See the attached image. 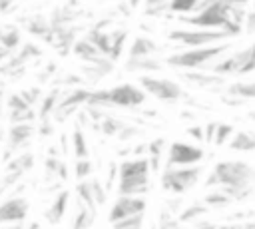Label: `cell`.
<instances>
[{
	"instance_id": "obj_1",
	"label": "cell",
	"mask_w": 255,
	"mask_h": 229,
	"mask_svg": "<svg viewBox=\"0 0 255 229\" xmlns=\"http://www.w3.org/2000/svg\"><path fill=\"white\" fill-rule=\"evenodd\" d=\"M181 22L197 28H221L231 32L233 36L243 32V24H239L233 18V12L227 0H201L195 14L181 16Z\"/></svg>"
},
{
	"instance_id": "obj_2",
	"label": "cell",
	"mask_w": 255,
	"mask_h": 229,
	"mask_svg": "<svg viewBox=\"0 0 255 229\" xmlns=\"http://www.w3.org/2000/svg\"><path fill=\"white\" fill-rule=\"evenodd\" d=\"M207 187H249L255 185V167L247 161H217L205 181Z\"/></svg>"
},
{
	"instance_id": "obj_3",
	"label": "cell",
	"mask_w": 255,
	"mask_h": 229,
	"mask_svg": "<svg viewBox=\"0 0 255 229\" xmlns=\"http://www.w3.org/2000/svg\"><path fill=\"white\" fill-rule=\"evenodd\" d=\"M231 48L229 42H217V44H207V46H195V48H189L185 52H177V54H171L167 56L163 62L167 66H173V68H185V70H197V68H207L211 62H215L217 58H221L227 50Z\"/></svg>"
},
{
	"instance_id": "obj_4",
	"label": "cell",
	"mask_w": 255,
	"mask_h": 229,
	"mask_svg": "<svg viewBox=\"0 0 255 229\" xmlns=\"http://www.w3.org/2000/svg\"><path fill=\"white\" fill-rule=\"evenodd\" d=\"M145 102V92L131 84H122L112 90H96L92 92L88 106L94 108H106V106H122V108H133Z\"/></svg>"
},
{
	"instance_id": "obj_5",
	"label": "cell",
	"mask_w": 255,
	"mask_h": 229,
	"mask_svg": "<svg viewBox=\"0 0 255 229\" xmlns=\"http://www.w3.org/2000/svg\"><path fill=\"white\" fill-rule=\"evenodd\" d=\"M201 167L195 163L191 167H177V165H165L161 173V187L171 193H185L191 187L197 185L201 177Z\"/></svg>"
},
{
	"instance_id": "obj_6",
	"label": "cell",
	"mask_w": 255,
	"mask_h": 229,
	"mask_svg": "<svg viewBox=\"0 0 255 229\" xmlns=\"http://www.w3.org/2000/svg\"><path fill=\"white\" fill-rule=\"evenodd\" d=\"M205 70H211L215 74H221V76H229V74H249V72H255V42L239 52H233L231 56H225L221 58L219 62H213L209 64Z\"/></svg>"
},
{
	"instance_id": "obj_7",
	"label": "cell",
	"mask_w": 255,
	"mask_h": 229,
	"mask_svg": "<svg viewBox=\"0 0 255 229\" xmlns=\"http://www.w3.org/2000/svg\"><path fill=\"white\" fill-rule=\"evenodd\" d=\"M233 34L221 28H197L195 30H171L167 34L169 40L187 46V48H195V46H207V44H217L219 40L231 38Z\"/></svg>"
},
{
	"instance_id": "obj_8",
	"label": "cell",
	"mask_w": 255,
	"mask_h": 229,
	"mask_svg": "<svg viewBox=\"0 0 255 229\" xmlns=\"http://www.w3.org/2000/svg\"><path fill=\"white\" fill-rule=\"evenodd\" d=\"M139 86L161 102H177L179 98H183V88L177 82L167 80V78L139 76Z\"/></svg>"
},
{
	"instance_id": "obj_9",
	"label": "cell",
	"mask_w": 255,
	"mask_h": 229,
	"mask_svg": "<svg viewBox=\"0 0 255 229\" xmlns=\"http://www.w3.org/2000/svg\"><path fill=\"white\" fill-rule=\"evenodd\" d=\"M205 151L199 145L173 141L167 149V165H195L203 159Z\"/></svg>"
},
{
	"instance_id": "obj_10",
	"label": "cell",
	"mask_w": 255,
	"mask_h": 229,
	"mask_svg": "<svg viewBox=\"0 0 255 229\" xmlns=\"http://www.w3.org/2000/svg\"><path fill=\"white\" fill-rule=\"evenodd\" d=\"M145 211V201L139 197V195H120L110 211V223L114 225L116 221L124 219V217H129V215H135V213H143Z\"/></svg>"
},
{
	"instance_id": "obj_11",
	"label": "cell",
	"mask_w": 255,
	"mask_h": 229,
	"mask_svg": "<svg viewBox=\"0 0 255 229\" xmlns=\"http://www.w3.org/2000/svg\"><path fill=\"white\" fill-rule=\"evenodd\" d=\"M28 213V201L24 197H12L0 205V223L4 221H22Z\"/></svg>"
},
{
	"instance_id": "obj_12",
	"label": "cell",
	"mask_w": 255,
	"mask_h": 229,
	"mask_svg": "<svg viewBox=\"0 0 255 229\" xmlns=\"http://www.w3.org/2000/svg\"><path fill=\"white\" fill-rule=\"evenodd\" d=\"M151 171V165H149V159L145 157H139V159H126L118 165V175L120 179L124 177H137V175H149Z\"/></svg>"
},
{
	"instance_id": "obj_13",
	"label": "cell",
	"mask_w": 255,
	"mask_h": 229,
	"mask_svg": "<svg viewBox=\"0 0 255 229\" xmlns=\"http://www.w3.org/2000/svg\"><path fill=\"white\" fill-rule=\"evenodd\" d=\"M120 195H143L149 191V175H137V177H124L118 185Z\"/></svg>"
},
{
	"instance_id": "obj_14",
	"label": "cell",
	"mask_w": 255,
	"mask_h": 229,
	"mask_svg": "<svg viewBox=\"0 0 255 229\" xmlns=\"http://www.w3.org/2000/svg\"><path fill=\"white\" fill-rule=\"evenodd\" d=\"M181 78L191 82V84H195V86H199V88H213V86H221L225 76L215 74L211 70H205V72H183Z\"/></svg>"
},
{
	"instance_id": "obj_15",
	"label": "cell",
	"mask_w": 255,
	"mask_h": 229,
	"mask_svg": "<svg viewBox=\"0 0 255 229\" xmlns=\"http://www.w3.org/2000/svg\"><path fill=\"white\" fill-rule=\"evenodd\" d=\"M72 50H74V54L76 56H80L82 60H90V62H94L96 66L98 64H104V62H108V60H104L102 58V52L86 38V40H78V42H74V46H72Z\"/></svg>"
},
{
	"instance_id": "obj_16",
	"label": "cell",
	"mask_w": 255,
	"mask_h": 229,
	"mask_svg": "<svg viewBox=\"0 0 255 229\" xmlns=\"http://www.w3.org/2000/svg\"><path fill=\"white\" fill-rule=\"evenodd\" d=\"M68 197H70V193H68V191L58 193V195H56V199L52 201V205L46 209V219H48V223H50V225H58V223H60V219L64 217L66 207H68Z\"/></svg>"
},
{
	"instance_id": "obj_17",
	"label": "cell",
	"mask_w": 255,
	"mask_h": 229,
	"mask_svg": "<svg viewBox=\"0 0 255 229\" xmlns=\"http://www.w3.org/2000/svg\"><path fill=\"white\" fill-rule=\"evenodd\" d=\"M229 147L233 151H255V131L249 129L235 131L233 137L229 139Z\"/></svg>"
},
{
	"instance_id": "obj_18",
	"label": "cell",
	"mask_w": 255,
	"mask_h": 229,
	"mask_svg": "<svg viewBox=\"0 0 255 229\" xmlns=\"http://www.w3.org/2000/svg\"><path fill=\"white\" fill-rule=\"evenodd\" d=\"M159 52V46L151 40V38H145V36H137L129 48V58H143V56H151Z\"/></svg>"
},
{
	"instance_id": "obj_19",
	"label": "cell",
	"mask_w": 255,
	"mask_h": 229,
	"mask_svg": "<svg viewBox=\"0 0 255 229\" xmlns=\"http://www.w3.org/2000/svg\"><path fill=\"white\" fill-rule=\"evenodd\" d=\"M32 125L28 123V121H18V123H14L12 125V129H10V147H20V145H24L28 139H30V135H32Z\"/></svg>"
},
{
	"instance_id": "obj_20",
	"label": "cell",
	"mask_w": 255,
	"mask_h": 229,
	"mask_svg": "<svg viewBox=\"0 0 255 229\" xmlns=\"http://www.w3.org/2000/svg\"><path fill=\"white\" fill-rule=\"evenodd\" d=\"M128 70H137V72H155V70H161L163 64L159 60H155L153 56H143V58H129L128 64H126Z\"/></svg>"
},
{
	"instance_id": "obj_21",
	"label": "cell",
	"mask_w": 255,
	"mask_h": 229,
	"mask_svg": "<svg viewBox=\"0 0 255 229\" xmlns=\"http://www.w3.org/2000/svg\"><path fill=\"white\" fill-rule=\"evenodd\" d=\"M227 96L239 100H255V80L253 82H237L227 88Z\"/></svg>"
},
{
	"instance_id": "obj_22",
	"label": "cell",
	"mask_w": 255,
	"mask_h": 229,
	"mask_svg": "<svg viewBox=\"0 0 255 229\" xmlns=\"http://www.w3.org/2000/svg\"><path fill=\"white\" fill-rule=\"evenodd\" d=\"M88 40H90L102 54H106V56L110 58V52H112V36H110V34L102 32L100 26H98L96 30H92V32L88 34Z\"/></svg>"
},
{
	"instance_id": "obj_23",
	"label": "cell",
	"mask_w": 255,
	"mask_h": 229,
	"mask_svg": "<svg viewBox=\"0 0 255 229\" xmlns=\"http://www.w3.org/2000/svg\"><path fill=\"white\" fill-rule=\"evenodd\" d=\"M163 145H165V139H163V137H155L153 141L147 143V153H149L151 171H159V157H161V153H163Z\"/></svg>"
},
{
	"instance_id": "obj_24",
	"label": "cell",
	"mask_w": 255,
	"mask_h": 229,
	"mask_svg": "<svg viewBox=\"0 0 255 229\" xmlns=\"http://www.w3.org/2000/svg\"><path fill=\"white\" fill-rule=\"evenodd\" d=\"M60 90H52L44 100H42V106H40V112H38V117L40 119H46L50 114H54V110H56V106H58V98H60Z\"/></svg>"
},
{
	"instance_id": "obj_25",
	"label": "cell",
	"mask_w": 255,
	"mask_h": 229,
	"mask_svg": "<svg viewBox=\"0 0 255 229\" xmlns=\"http://www.w3.org/2000/svg\"><path fill=\"white\" fill-rule=\"evenodd\" d=\"M231 201H233L231 195L225 193L221 187H219V191H211V193H207V195L203 197V203H205L207 207H227Z\"/></svg>"
},
{
	"instance_id": "obj_26",
	"label": "cell",
	"mask_w": 255,
	"mask_h": 229,
	"mask_svg": "<svg viewBox=\"0 0 255 229\" xmlns=\"http://www.w3.org/2000/svg\"><path fill=\"white\" fill-rule=\"evenodd\" d=\"M76 191H78L80 199L84 201V205H88L92 211H96V197H94L92 181H80V183L76 185Z\"/></svg>"
},
{
	"instance_id": "obj_27",
	"label": "cell",
	"mask_w": 255,
	"mask_h": 229,
	"mask_svg": "<svg viewBox=\"0 0 255 229\" xmlns=\"http://www.w3.org/2000/svg\"><path fill=\"white\" fill-rule=\"evenodd\" d=\"M207 205L205 203H193V205H189V207H185L181 213H179V223H187V221H191V219H195V217H201V215H205L207 213Z\"/></svg>"
},
{
	"instance_id": "obj_28",
	"label": "cell",
	"mask_w": 255,
	"mask_h": 229,
	"mask_svg": "<svg viewBox=\"0 0 255 229\" xmlns=\"http://www.w3.org/2000/svg\"><path fill=\"white\" fill-rule=\"evenodd\" d=\"M201 0H169V12H177V14H189L195 12Z\"/></svg>"
},
{
	"instance_id": "obj_29",
	"label": "cell",
	"mask_w": 255,
	"mask_h": 229,
	"mask_svg": "<svg viewBox=\"0 0 255 229\" xmlns=\"http://www.w3.org/2000/svg\"><path fill=\"white\" fill-rule=\"evenodd\" d=\"M235 133V127L231 123H217V131H215V139L213 143L215 145H223V143H229L231 135Z\"/></svg>"
},
{
	"instance_id": "obj_30",
	"label": "cell",
	"mask_w": 255,
	"mask_h": 229,
	"mask_svg": "<svg viewBox=\"0 0 255 229\" xmlns=\"http://www.w3.org/2000/svg\"><path fill=\"white\" fill-rule=\"evenodd\" d=\"M72 147H74V153L78 157H88V145H86V139H84V133L80 127L74 129V135H72Z\"/></svg>"
},
{
	"instance_id": "obj_31",
	"label": "cell",
	"mask_w": 255,
	"mask_h": 229,
	"mask_svg": "<svg viewBox=\"0 0 255 229\" xmlns=\"http://www.w3.org/2000/svg\"><path fill=\"white\" fill-rule=\"evenodd\" d=\"M126 36H128V32H124V30H120V32H116V34L112 36V52H110V60H118V58H120L122 48H124V42H126Z\"/></svg>"
},
{
	"instance_id": "obj_32",
	"label": "cell",
	"mask_w": 255,
	"mask_h": 229,
	"mask_svg": "<svg viewBox=\"0 0 255 229\" xmlns=\"http://www.w3.org/2000/svg\"><path fill=\"white\" fill-rule=\"evenodd\" d=\"M102 131L106 133V135H114V133H118V131H122L124 127H126V123L124 121H120V119H114V117H110V115H106L104 119H102Z\"/></svg>"
},
{
	"instance_id": "obj_33",
	"label": "cell",
	"mask_w": 255,
	"mask_h": 229,
	"mask_svg": "<svg viewBox=\"0 0 255 229\" xmlns=\"http://www.w3.org/2000/svg\"><path fill=\"white\" fill-rule=\"evenodd\" d=\"M94 215H96V211H92L88 205H86V207H82V205H80V211H78V215H76L74 227H86V225H92Z\"/></svg>"
},
{
	"instance_id": "obj_34",
	"label": "cell",
	"mask_w": 255,
	"mask_h": 229,
	"mask_svg": "<svg viewBox=\"0 0 255 229\" xmlns=\"http://www.w3.org/2000/svg\"><path fill=\"white\" fill-rule=\"evenodd\" d=\"M18 42H20V34H18V30H8V32L2 30V34H0V44H2L4 48L12 50V48L18 46Z\"/></svg>"
},
{
	"instance_id": "obj_35",
	"label": "cell",
	"mask_w": 255,
	"mask_h": 229,
	"mask_svg": "<svg viewBox=\"0 0 255 229\" xmlns=\"http://www.w3.org/2000/svg\"><path fill=\"white\" fill-rule=\"evenodd\" d=\"M74 173H76L78 179H86L92 173V163L86 157H78V161L74 165Z\"/></svg>"
},
{
	"instance_id": "obj_36",
	"label": "cell",
	"mask_w": 255,
	"mask_h": 229,
	"mask_svg": "<svg viewBox=\"0 0 255 229\" xmlns=\"http://www.w3.org/2000/svg\"><path fill=\"white\" fill-rule=\"evenodd\" d=\"M114 225H116V227H122V229H126V227H141V225H143V213H135V215L124 217V219L116 221Z\"/></svg>"
},
{
	"instance_id": "obj_37",
	"label": "cell",
	"mask_w": 255,
	"mask_h": 229,
	"mask_svg": "<svg viewBox=\"0 0 255 229\" xmlns=\"http://www.w3.org/2000/svg\"><path fill=\"white\" fill-rule=\"evenodd\" d=\"M28 30H30L32 34H36V36H48L52 28H50V24L44 22V20H32V22L28 24Z\"/></svg>"
},
{
	"instance_id": "obj_38",
	"label": "cell",
	"mask_w": 255,
	"mask_h": 229,
	"mask_svg": "<svg viewBox=\"0 0 255 229\" xmlns=\"http://www.w3.org/2000/svg\"><path fill=\"white\" fill-rule=\"evenodd\" d=\"M92 189H94L96 203L98 205H104L106 203V197H108V187H102V183L96 179V181H92Z\"/></svg>"
},
{
	"instance_id": "obj_39",
	"label": "cell",
	"mask_w": 255,
	"mask_h": 229,
	"mask_svg": "<svg viewBox=\"0 0 255 229\" xmlns=\"http://www.w3.org/2000/svg\"><path fill=\"white\" fill-rule=\"evenodd\" d=\"M243 32H247V34H255V4H253V8H249L247 14H245V20H243Z\"/></svg>"
},
{
	"instance_id": "obj_40",
	"label": "cell",
	"mask_w": 255,
	"mask_h": 229,
	"mask_svg": "<svg viewBox=\"0 0 255 229\" xmlns=\"http://www.w3.org/2000/svg\"><path fill=\"white\" fill-rule=\"evenodd\" d=\"M187 133H189L193 139H197V141H205V127H201V125L187 127Z\"/></svg>"
},
{
	"instance_id": "obj_41",
	"label": "cell",
	"mask_w": 255,
	"mask_h": 229,
	"mask_svg": "<svg viewBox=\"0 0 255 229\" xmlns=\"http://www.w3.org/2000/svg\"><path fill=\"white\" fill-rule=\"evenodd\" d=\"M215 131H217V121H209V123L205 125V141H207V143H213Z\"/></svg>"
},
{
	"instance_id": "obj_42",
	"label": "cell",
	"mask_w": 255,
	"mask_h": 229,
	"mask_svg": "<svg viewBox=\"0 0 255 229\" xmlns=\"http://www.w3.org/2000/svg\"><path fill=\"white\" fill-rule=\"evenodd\" d=\"M22 96H24V98H26V102L32 106V104H36V100H38V96H40V90H38V88H34V90L22 92Z\"/></svg>"
},
{
	"instance_id": "obj_43",
	"label": "cell",
	"mask_w": 255,
	"mask_h": 229,
	"mask_svg": "<svg viewBox=\"0 0 255 229\" xmlns=\"http://www.w3.org/2000/svg\"><path fill=\"white\" fill-rule=\"evenodd\" d=\"M249 119H253V121H255V110H251V112H249Z\"/></svg>"
},
{
	"instance_id": "obj_44",
	"label": "cell",
	"mask_w": 255,
	"mask_h": 229,
	"mask_svg": "<svg viewBox=\"0 0 255 229\" xmlns=\"http://www.w3.org/2000/svg\"><path fill=\"white\" fill-rule=\"evenodd\" d=\"M0 100H2V90H0Z\"/></svg>"
},
{
	"instance_id": "obj_45",
	"label": "cell",
	"mask_w": 255,
	"mask_h": 229,
	"mask_svg": "<svg viewBox=\"0 0 255 229\" xmlns=\"http://www.w3.org/2000/svg\"><path fill=\"white\" fill-rule=\"evenodd\" d=\"M249 225H253V227H255V223H249Z\"/></svg>"
}]
</instances>
